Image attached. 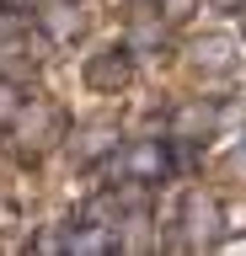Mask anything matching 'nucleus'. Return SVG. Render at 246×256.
<instances>
[{
    "instance_id": "8",
    "label": "nucleus",
    "mask_w": 246,
    "mask_h": 256,
    "mask_svg": "<svg viewBox=\"0 0 246 256\" xmlns=\"http://www.w3.org/2000/svg\"><path fill=\"white\" fill-rule=\"evenodd\" d=\"M70 155H75V166H97V160L118 155V128H113V123H91V128H81V134L70 139Z\"/></svg>"
},
{
    "instance_id": "16",
    "label": "nucleus",
    "mask_w": 246,
    "mask_h": 256,
    "mask_svg": "<svg viewBox=\"0 0 246 256\" xmlns=\"http://www.w3.org/2000/svg\"><path fill=\"white\" fill-rule=\"evenodd\" d=\"M235 166H246V144H241V150H235Z\"/></svg>"
},
{
    "instance_id": "14",
    "label": "nucleus",
    "mask_w": 246,
    "mask_h": 256,
    "mask_svg": "<svg viewBox=\"0 0 246 256\" xmlns=\"http://www.w3.org/2000/svg\"><path fill=\"white\" fill-rule=\"evenodd\" d=\"M0 11H33V0H0Z\"/></svg>"
},
{
    "instance_id": "4",
    "label": "nucleus",
    "mask_w": 246,
    "mask_h": 256,
    "mask_svg": "<svg viewBox=\"0 0 246 256\" xmlns=\"http://www.w3.org/2000/svg\"><path fill=\"white\" fill-rule=\"evenodd\" d=\"M166 128H171V139H177V144H203L214 128H219V107H214V102H203V96H193V102L171 107Z\"/></svg>"
},
{
    "instance_id": "11",
    "label": "nucleus",
    "mask_w": 246,
    "mask_h": 256,
    "mask_svg": "<svg viewBox=\"0 0 246 256\" xmlns=\"http://www.w3.org/2000/svg\"><path fill=\"white\" fill-rule=\"evenodd\" d=\"M22 107H27V96H22V86H17L11 75H0V123L11 128V118H17Z\"/></svg>"
},
{
    "instance_id": "5",
    "label": "nucleus",
    "mask_w": 246,
    "mask_h": 256,
    "mask_svg": "<svg viewBox=\"0 0 246 256\" xmlns=\"http://www.w3.org/2000/svg\"><path fill=\"white\" fill-rule=\"evenodd\" d=\"M118 160H123V176L129 182H166L171 176V155H166L161 139H134Z\"/></svg>"
},
{
    "instance_id": "12",
    "label": "nucleus",
    "mask_w": 246,
    "mask_h": 256,
    "mask_svg": "<svg viewBox=\"0 0 246 256\" xmlns=\"http://www.w3.org/2000/svg\"><path fill=\"white\" fill-rule=\"evenodd\" d=\"M198 11V0H155V16L161 22H187Z\"/></svg>"
},
{
    "instance_id": "10",
    "label": "nucleus",
    "mask_w": 246,
    "mask_h": 256,
    "mask_svg": "<svg viewBox=\"0 0 246 256\" xmlns=\"http://www.w3.org/2000/svg\"><path fill=\"white\" fill-rule=\"evenodd\" d=\"M129 54H150V48H161V22H134L129 38H123Z\"/></svg>"
},
{
    "instance_id": "1",
    "label": "nucleus",
    "mask_w": 246,
    "mask_h": 256,
    "mask_svg": "<svg viewBox=\"0 0 246 256\" xmlns=\"http://www.w3.org/2000/svg\"><path fill=\"white\" fill-rule=\"evenodd\" d=\"M177 240L187 251H214L225 246V208L214 192H187L177 208Z\"/></svg>"
},
{
    "instance_id": "9",
    "label": "nucleus",
    "mask_w": 246,
    "mask_h": 256,
    "mask_svg": "<svg viewBox=\"0 0 246 256\" xmlns=\"http://www.w3.org/2000/svg\"><path fill=\"white\" fill-rule=\"evenodd\" d=\"M65 251L70 256H107V251H118V230H107V224H97V219H81L65 235Z\"/></svg>"
},
{
    "instance_id": "2",
    "label": "nucleus",
    "mask_w": 246,
    "mask_h": 256,
    "mask_svg": "<svg viewBox=\"0 0 246 256\" xmlns=\"http://www.w3.org/2000/svg\"><path fill=\"white\" fill-rule=\"evenodd\" d=\"M11 128H17L22 155H43L49 144L65 139V112L49 107V102H33V107H22L17 118H11Z\"/></svg>"
},
{
    "instance_id": "3",
    "label": "nucleus",
    "mask_w": 246,
    "mask_h": 256,
    "mask_svg": "<svg viewBox=\"0 0 246 256\" xmlns=\"http://www.w3.org/2000/svg\"><path fill=\"white\" fill-rule=\"evenodd\" d=\"M134 75V59H129V48H102V54H91L81 70L86 80V91H102V96H118L123 86H129Z\"/></svg>"
},
{
    "instance_id": "13",
    "label": "nucleus",
    "mask_w": 246,
    "mask_h": 256,
    "mask_svg": "<svg viewBox=\"0 0 246 256\" xmlns=\"http://www.w3.org/2000/svg\"><path fill=\"white\" fill-rule=\"evenodd\" d=\"M33 251L38 256H59V251H65V230H54V224H49V230H38V235H33Z\"/></svg>"
},
{
    "instance_id": "6",
    "label": "nucleus",
    "mask_w": 246,
    "mask_h": 256,
    "mask_svg": "<svg viewBox=\"0 0 246 256\" xmlns=\"http://www.w3.org/2000/svg\"><path fill=\"white\" fill-rule=\"evenodd\" d=\"M38 27H43L49 43H75V38L86 32V16H81L75 0H49V6L38 11Z\"/></svg>"
},
{
    "instance_id": "7",
    "label": "nucleus",
    "mask_w": 246,
    "mask_h": 256,
    "mask_svg": "<svg viewBox=\"0 0 246 256\" xmlns=\"http://www.w3.org/2000/svg\"><path fill=\"white\" fill-rule=\"evenodd\" d=\"M193 70L198 75H230L235 70V38H225V32L198 38L193 43Z\"/></svg>"
},
{
    "instance_id": "17",
    "label": "nucleus",
    "mask_w": 246,
    "mask_h": 256,
    "mask_svg": "<svg viewBox=\"0 0 246 256\" xmlns=\"http://www.w3.org/2000/svg\"><path fill=\"white\" fill-rule=\"evenodd\" d=\"M241 22H246V0H241Z\"/></svg>"
},
{
    "instance_id": "15",
    "label": "nucleus",
    "mask_w": 246,
    "mask_h": 256,
    "mask_svg": "<svg viewBox=\"0 0 246 256\" xmlns=\"http://www.w3.org/2000/svg\"><path fill=\"white\" fill-rule=\"evenodd\" d=\"M214 11H241V0H209Z\"/></svg>"
}]
</instances>
